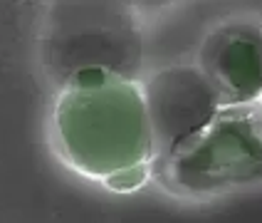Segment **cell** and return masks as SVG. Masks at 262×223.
<instances>
[{
    "instance_id": "3",
    "label": "cell",
    "mask_w": 262,
    "mask_h": 223,
    "mask_svg": "<svg viewBox=\"0 0 262 223\" xmlns=\"http://www.w3.org/2000/svg\"><path fill=\"white\" fill-rule=\"evenodd\" d=\"M139 62V8L129 0H57L50 8L42 30V65L57 89L84 67L136 77Z\"/></svg>"
},
{
    "instance_id": "6",
    "label": "cell",
    "mask_w": 262,
    "mask_h": 223,
    "mask_svg": "<svg viewBox=\"0 0 262 223\" xmlns=\"http://www.w3.org/2000/svg\"><path fill=\"white\" fill-rule=\"evenodd\" d=\"M148 181H154V164H139V166H131V169H124L114 176H109L104 181V186L117 193H131L139 191Z\"/></svg>"
},
{
    "instance_id": "5",
    "label": "cell",
    "mask_w": 262,
    "mask_h": 223,
    "mask_svg": "<svg viewBox=\"0 0 262 223\" xmlns=\"http://www.w3.org/2000/svg\"><path fill=\"white\" fill-rule=\"evenodd\" d=\"M223 104L262 99V23L233 17L205 35L198 62Z\"/></svg>"
},
{
    "instance_id": "1",
    "label": "cell",
    "mask_w": 262,
    "mask_h": 223,
    "mask_svg": "<svg viewBox=\"0 0 262 223\" xmlns=\"http://www.w3.org/2000/svg\"><path fill=\"white\" fill-rule=\"evenodd\" d=\"M52 144L74 174L99 184L124 169L154 164L144 82L114 74L99 85L59 87L52 107Z\"/></svg>"
},
{
    "instance_id": "2",
    "label": "cell",
    "mask_w": 262,
    "mask_h": 223,
    "mask_svg": "<svg viewBox=\"0 0 262 223\" xmlns=\"http://www.w3.org/2000/svg\"><path fill=\"white\" fill-rule=\"evenodd\" d=\"M154 181L183 201H215L262 186V99L223 104L218 114L168 159Z\"/></svg>"
},
{
    "instance_id": "4",
    "label": "cell",
    "mask_w": 262,
    "mask_h": 223,
    "mask_svg": "<svg viewBox=\"0 0 262 223\" xmlns=\"http://www.w3.org/2000/svg\"><path fill=\"white\" fill-rule=\"evenodd\" d=\"M156 159H168L223 107L218 89L198 65H171L144 79Z\"/></svg>"
},
{
    "instance_id": "7",
    "label": "cell",
    "mask_w": 262,
    "mask_h": 223,
    "mask_svg": "<svg viewBox=\"0 0 262 223\" xmlns=\"http://www.w3.org/2000/svg\"><path fill=\"white\" fill-rule=\"evenodd\" d=\"M131 5H136L139 8V13L144 10V8H154V5H166V3H173V0H129Z\"/></svg>"
}]
</instances>
